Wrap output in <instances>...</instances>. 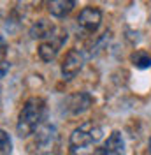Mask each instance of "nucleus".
Returning <instances> with one entry per match:
<instances>
[{
  "label": "nucleus",
  "instance_id": "nucleus-14",
  "mask_svg": "<svg viewBox=\"0 0 151 155\" xmlns=\"http://www.w3.org/2000/svg\"><path fill=\"white\" fill-rule=\"evenodd\" d=\"M9 69H11V64H9V62H5V60H0V79H2V78H5V74L9 72Z\"/></svg>",
  "mask_w": 151,
  "mask_h": 155
},
{
  "label": "nucleus",
  "instance_id": "nucleus-16",
  "mask_svg": "<svg viewBox=\"0 0 151 155\" xmlns=\"http://www.w3.org/2000/svg\"><path fill=\"white\" fill-rule=\"evenodd\" d=\"M148 155H151V137H149V143H148Z\"/></svg>",
  "mask_w": 151,
  "mask_h": 155
},
{
  "label": "nucleus",
  "instance_id": "nucleus-6",
  "mask_svg": "<svg viewBox=\"0 0 151 155\" xmlns=\"http://www.w3.org/2000/svg\"><path fill=\"white\" fill-rule=\"evenodd\" d=\"M77 25L85 34H95L102 25V11L97 7H83L77 16Z\"/></svg>",
  "mask_w": 151,
  "mask_h": 155
},
{
  "label": "nucleus",
  "instance_id": "nucleus-13",
  "mask_svg": "<svg viewBox=\"0 0 151 155\" xmlns=\"http://www.w3.org/2000/svg\"><path fill=\"white\" fill-rule=\"evenodd\" d=\"M42 0H18V7L21 11H34L40 5Z\"/></svg>",
  "mask_w": 151,
  "mask_h": 155
},
{
  "label": "nucleus",
  "instance_id": "nucleus-8",
  "mask_svg": "<svg viewBox=\"0 0 151 155\" xmlns=\"http://www.w3.org/2000/svg\"><path fill=\"white\" fill-rule=\"evenodd\" d=\"M56 32H58V28L55 27V23L49 21V19H37L30 27V35H32V39H39L40 42L46 41V39H51Z\"/></svg>",
  "mask_w": 151,
  "mask_h": 155
},
{
  "label": "nucleus",
  "instance_id": "nucleus-3",
  "mask_svg": "<svg viewBox=\"0 0 151 155\" xmlns=\"http://www.w3.org/2000/svg\"><path fill=\"white\" fill-rule=\"evenodd\" d=\"M30 155H60L62 153V137L53 124H44L34 134L28 145Z\"/></svg>",
  "mask_w": 151,
  "mask_h": 155
},
{
  "label": "nucleus",
  "instance_id": "nucleus-17",
  "mask_svg": "<svg viewBox=\"0 0 151 155\" xmlns=\"http://www.w3.org/2000/svg\"><path fill=\"white\" fill-rule=\"evenodd\" d=\"M149 21H151V11H149Z\"/></svg>",
  "mask_w": 151,
  "mask_h": 155
},
{
  "label": "nucleus",
  "instance_id": "nucleus-2",
  "mask_svg": "<svg viewBox=\"0 0 151 155\" xmlns=\"http://www.w3.org/2000/svg\"><path fill=\"white\" fill-rule=\"evenodd\" d=\"M47 104L42 97H30L23 104L16 124V132L19 137H30L37 132L46 122Z\"/></svg>",
  "mask_w": 151,
  "mask_h": 155
},
{
  "label": "nucleus",
  "instance_id": "nucleus-4",
  "mask_svg": "<svg viewBox=\"0 0 151 155\" xmlns=\"http://www.w3.org/2000/svg\"><path fill=\"white\" fill-rule=\"evenodd\" d=\"M67 41V32H60L58 30L56 34L51 39H46L39 44L37 48V55L42 62H53L56 55L60 53V49L63 46V42Z\"/></svg>",
  "mask_w": 151,
  "mask_h": 155
},
{
  "label": "nucleus",
  "instance_id": "nucleus-15",
  "mask_svg": "<svg viewBox=\"0 0 151 155\" xmlns=\"http://www.w3.org/2000/svg\"><path fill=\"white\" fill-rule=\"evenodd\" d=\"M5 53H7V41L0 35V60H4Z\"/></svg>",
  "mask_w": 151,
  "mask_h": 155
},
{
  "label": "nucleus",
  "instance_id": "nucleus-1",
  "mask_svg": "<svg viewBox=\"0 0 151 155\" xmlns=\"http://www.w3.org/2000/svg\"><path fill=\"white\" fill-rule=\"evenodd\" d=\"M104 137V129L95 122H85L76 127L69 139L70 155H100V141Z\"/></svg>",
  "mask_w": 151,
  "mask_h": 155
},
{
  "label": "nucleus",
  "instance_id": "nucleus-11",
  "mask_svg": "<svg viewBox=\"0 0 151 155\" xmlns=\"http://www.w3.org/2000/svg\"><path fill=\"white\" fill-rule=\"evenodd\" d=\"M132 64L137 69H149L151 67V57L148 51H135L132 55Z\"/></svg>",
  "mask_w": 151,
  "mask_h": 155
},
{
  "label": "nucleus",
  "instance_id": "nucleus-7",
  "mask_svg": "<svg viewBox=\"0 0 151 155\" xmlns=\"http://www.w3.org/2000/svg\"><path fill=\"white\" fill-rule=\"evenodd\" d=\"M100 155H127V146H125V137L120 130L111 132V136L105 139L104 146L100 150Z\"/></svg>",
  "mask_w": 151,
  "mask_h": 155
},
{
  "label": "nucleus",
  "instance_id": "nucleus-5",
  "mask_svg": "<svg viewBox=\"0 0 151 155\" xmlns=\"http://www.w3.org/2000/svg\"><path fill=\"white\" fill-rule=\"evenodd\" d=\"M83 65H85V55H83V51H79L77 48L69 49L65 58H63V62H62V67H60L62 78L67 79V81L76 78L81 72Z\"/></svg>",
  "mask_w": 151,
  "mask_h": 155
},
{
  "label": "nucleus",
  "instance_id": "nucleus-10",
  "mask_svg": "<svg viewBox=\"0 0 151 155\" xmlns=\"http://www.w3.org/2000/svg\"><path fill=\"white\" fill-rule=\"evenodd\" d=\"M92 106V97L88 94H76L69 99V109L72 115H79V113H85L88 107Z\"/></svg>",
  "mask_w": 151,
  "mask_h": 155
},
{
  "label": "nucleus",
  "instance_id": "nucleus-12",
  "mask_svg": "<svg viewBox=\"0 0 151 155\" xmlns=\"http://www.w3.org/2000/svg\"><path fill=\"white\" fill-rule=\"evenodd\" d=\"M11 153H12V139L4 129H0V155H11Z\"/></svg>",
  "mask_w": 151,
  "mask_h": 155
},
{
  "label": "nucleus",
  "instance_id": "nucleus-9",
  "mask_svg": "<svg viewBox=\"0 0 151 155\" xmlns=\"http://www.w3.org/2000/svg\"><path fill=\"white\" fill-rule=\"evenodd\" d=\"M47 12L53 16V18H67L76 7V0H47Z\"/></svg>",
  "mask_w": 151,
  "mask_h": 155
}]
</instances>
